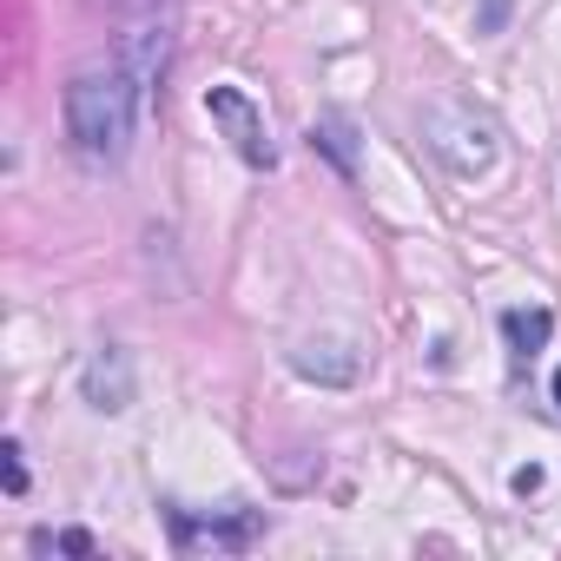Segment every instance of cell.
Segmentation results:
<instances>
[{
	"label": "cell",
	"instance_id": "9",
	"mask_svg": "<svg viewBox=\"0 0 561 561\" xmlns=\"http://www.w3.org/2000/svg\"><path fill=\"white\" fill-rule=\"evenodd\" d=\"M0 476H8V489H14V495L27 489V462H21V443H0Z\"/></svg>",
	"mask_w": 561,
	"mask_h": 561
},
{
	"label": "cell",
	"instance_id": "1",
	"mask_svg": "<svg viewBox=\"0 0 561 561\" xmlns=\"http://www.w3.org/2000/svg\"><path fill=\"white\" fill-rule=\"evenodd\" d=\"M139 73L126 60H93L67 80V139L80 159L113 165L133 146V113H139Z\"/></svg>",
	"mask_w": 561,
	"mask_h": 561
},
{
	"label": "cell",
	"instance_id": "12",
	"mask_svg": "<svg viewBox=\"0 0 561 561\" xmlns=\"http://www.w3.org/2000/svg\"><path fill=\"white\" fill-rule=\"evenodd\" d=\"M502 14H508V0H489V14H482V27H495Z\"/></svg>",
	"mask_w": 561,
	"mask_h": 561
},
{
	"label": "cell",
	"instance_id": "11",
	"mask_svg": "<svg viewBox=\"0 0 561 561\" xmlns=\"http://www.w3.org/2000/svg\"><path fill=\"white\" fill-rule=\"evenodd\" d=\"M60 548H67V554H93V535H87V528H67Z\"/></svg>",
	"mask_w": 561,
	"mask_h": 561
},
{
	"label": "cell",
	"instance_id": "6",
	"mask_svg": "<svg viewBox=\"0 0 561 561\" xmlns=\"http://www.w3.org/2000/svg\"><path fill=\"white\" fill-rule=\"evenodd\" d=\"M502 337H508V351L515 357H535V351H548V337H554V318L535 305V311H502Z\"/></svg>",
	"mask_w": 561,
	"mask_h": 561
},
{
	"label": "cell",
	"instance_id": "8",
	"mask_svg": "<svg viewBox=\"0 0 561 561\" xmlns=\"http://www.w3.org/2000/svg\"><path fill=\"white\" fill-rule=\"evenodd\" d=\"M311 152H324L344 179L357 172V146H351V126H344V119H318V126H311Z\"/></svg>",
	"mask_w": 561,
	"mask_h": 561
},
{
	"label": "cell",
	"instance_id": "3",
	"mask_svg": "<svg viewBox=\"0 0 561 561\" xmlns=\"http://www.w3.org/2000/svg\"><path fill=\"white\" fill-rule=\"evenodd\" d=\"M205 113H211V126L231 139V152H238L244 165H257V172L277 165L271 126H264V113L251 106V93H238V87H211V93H205Z\"/></svg>",
	"mask_w": 561,
	"mask_h": 561
},
{
	"label": "cell",
	"instance_id": "10",
	"mask_svg": "<svg viewBox=\"0 0 561 561\" xmlns=\"http://www.w3.org/2000/svg\"><path fill=\"white\" fill-rule=\"evenodd\" d=\"M508 482H515V495H535V489H541V469H535V462H528V469H515V476H508Z\"/></svg>",
	"mask_w": 561,
	"mask_h": 561
},
{
	"label": "cell",
	"instance_id": "5",
	"mask_svg": "<svg viewBox=\"0 0 561 561\" xmlns=\"http://www.w3.org/2000/svg\"><path fill=\"white\" fill-rule=\"evenodd\" d=\"M80 390H87V403L93 410H126L133 403V364H126V351H93V364H87V377H80Z\"/></svg>",
	"mask_w": 561,
	"mask_h": 561
},
{
	"label": "cell",
	"instance_id": "13",
	"mask_svg": "<svg viewBox=\"0 0 561 561\" xmlns=\"http://www.w3.org/2000/svg\"><path fill=\"white\" fill-rule=\"evenodd\" d=\"M554 403H561V370H554Z\"/></svg>",
	"mask_w": 561,
	"mask_h": 561
},
{
	"label": "cell",
	"instance_id": "7",
	"mask_svg": "<svg viewBox=\"0 0 561 561\" xmlns=\"http://www.w3.org/2000/svg\"><path fill=\"white\" fill-rule=\"evenodd\" d=\"M291 370L298 377H318V383H351L357 377V357H337V344H305L291 357Z\"/></svg>",
	"mask_w": 561,
	"mask_h": 561
},
{
	"label": "cell",
	"instance_id": "2",
	"mask_svg": "<svg viewBox=\"0 0 561 561\" xmlns=\"http://www.w3.org/2000/svg\"><path fill=\"white\" fill-rule=\"evenodd\" d=\"M423 139H430V152H436L449 172H462V179H476V172L495 165V119L476 113L469 100H436V106L423 113Z\"/></svg>",
	"mask_w": 561,
	"mask_h": 561
},
{
	"label": "cell",
	"instance_id": "4",
	"mask_svg": "<svg viewBox=\"0 0 561 561\" xmlns=\"http://www.w3.org/2000/svg\"><path fill=\"white\" fill-rule=\"evenodd\" d=\"M257 515L251 508H238V515H211V522H198L192 508H172V541L185 548V554H198V548H211V554H231V548H251L257 541Z\"/></svg>",
	"mask_w": 561,
	"mask_h": 561
}]
</instances>
